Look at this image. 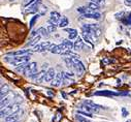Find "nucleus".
Returning a JSON list of instances; mask_svg holds the SVG:
<instances>
[{
	"label": "nucleus",
	"mask_w": 131,
	"mask_h": 122,
	"mask_svg": "<svg viewBox=\"0 0 131 122\" xmlns=\"http://www.w3.org/2000/svg\"><path fill=\"white\" fill-rule=\"evenodd\" d=\"M83 18H87V19H93V20H100L101 15L99 13H95V12H91V13H87L84 14L82 16Z\"/></svg>",
	"instance_id": "nucleus-10"
},
{
	"label": "nucleus",
	"mask_w": 131,
	"mask_h": 122,
	"mask_svg": "<svg viewBox=\"0 0 131 122\" xmlns=\"http://www.w3.org/2000/svg\"><path fill=\"white\" fill-rule=\"evenodd\" d=\"M84 104H86V105L90 106L91 108H93L95 113H98V112H99V110H102V109L107 110V108L102 107V106H100V105H97V104H95V103H93V101H91V100H85V101H84Z\"/></svg>",
	"instance_id": "nucleus-8"
},
{
	"label": "nucleus",
	"mask_w": 131,
	"mask_h": 122,
	"mask_svg": "<svg viewBox=\"0 0 131 122\" xmlns=\"http://www.w3.org/2000/svg\"><path fill=\"white\" fill-rule=\"evenodd\" d=\"M46 75H47V72H46L45 69H42V70H40L39 73H36V74H34V75H32V76L30 77V79H32L35 83H41L42 81H45Z\"/></svg>",
	"instance_id": "nucleus-6"
},
{
	"label": "nucleus",
	"mask_w": 131,
	"mask_h": 122,
	"mask_svg": "<svg viewBox=\"0 0 131 122\" xmlns=\"http://www.w3.org/2000/svg\"><path fill=\"white\" fill-rule=\"evenodd\" d=\"M122 114H123V117H127L128 116V112L126 111L125 108H122Z\"/></svg>",
	"instance_id": "nucleus-38"
},
{
	"label": "nucleus",
	"mask_w": 131,
	"mask_h": 122,
	"mask_svg": "<svg viewBox=\"0 0 131 122\" xmlns=\"http://www.w3.org/2000/svg\"><path fill=\"white\" fill-rule=\"evenodd\" d=\"M75 121L77 122H90L89 120H87L86 118H84V117H82L80 115H77L75 116Z\"/></svg>",
	"instance_id": "nucleus-29"
},
{
	"label": "nucleus",
	"mask_w": 131,
	"mask_h": 122,
	"mask_svg": "<svg viewBox=\"0 0 131 122\" xmlns=\"http://www.w3.org/2000/svg\"><path fill=\"white\" fill-rule=\"evenodd\" d=\"M124 16H125V13H124V12H121V13H118V14H116V18H117L118 20H121V21H122V20L125 18Z\"/></svg>",
	"instance_id": "nucleus-31"
},
{
	"label": "nucleus",
	"mask_w": 131,
	"mask_h": 122,
	"mask_svg": "<svg viewBox=\"0 0 131 122\" xmlns=\"http://www.w3.org/2000/svg\"><path fill=\"white\" fill-rule=\"evenodd\" d=\"M90 1H92V2H95V3H97V4L101 5V4H104L105 0H90Z\"/></svg>",
	"instance_id": "nucleus-33"
},
{
	"label": "nucleus",
	"mask_w": 131,
	"mask_h": 122,
	"mask_svg": "<svg viewBox=\"0 0 131 122\" xmlns=\"http://www.w3.org/2000/svg\"><path fill=\"white\" fill-rule=\"evenodd\" d=\"M68 24H69L68 19H67L66 17H62L61 21H60V22H59V24H58V27H60V28H65V27H66Z\"/></svg>",
	"instance_id": "nucleus-24"
},
{
	"label": "nucleus",
	"mask_w": 131,
	"mask_h": 122,
	"mask_svg": "<svg viewBox=\"0 0 131 122\" xmlns=\"http://www.w3.org/2000/svg\"><path fill=\"white\" fill-rule=\"evenodd\" d=\"M62 83H63V76H62V73H59V74H56V77L52 81L51 85L53 87H59Z\"/></svg>",
	"instance_id": "nucleus-9"
},
{
	"label": "nucleus",
	"mask_w": 131,
	"mask_h": 122,
	"mask_svg": "<svg viewBox=\"0 0 131 122\" xmlns=\"http://www.w3.org/2000/svg\"><path fill=\"white\" fill-rule=\"evenodd\" d=\"M130 86H131V82H130Z\"/></svg>",
	"instance_id": "nucleus-45"
},
{
	"label": "nucleus",
	"mask_w": 131,
	"mask_h": 122,
	"mask_svg": "<svg viewBox=\"0 0 131 122\" xmlns=\"http://www.w3.org/2000/svg\"><path fill=\"white\" fill-rule=\"evenodd\" d=\"M101 35V29L100 28H97L95 30V37H99Z\"/></svg>",
	"instance_id": "nucleus-32"
},
{
	"label": "nucleus",
	"mask_w": 131,
	"mask_h": 122,
	"mask_svg": "<svg viewBox=\"0 0 131 122\" xmlns=\"http://www.w3.org/2000/svg\"><path fill=\"white\" fill-rule=\"evenodd\" d=\"M62 44L66 47L68 50H72V49H74V43L73 42H71V39H64L63 42H62Z\"/></svg>",
	"instance_id": "nucleus-21"
},
{
	"label": "nucleus",
	"mask_w": 131,
	"mask_h": 122,
	"mask_svg": "<svg viewBox=\"0 0 131 122\" xmlns=\"http://www.w3.org/2000/svg\"><path fill=\"white\" fill-rule=\"evenodd\" d=\"M79 113H80V114H82V115H85V116H87V117H93L91 113H88V112H86V111H85V112H83V111H80Z\"/></svg>",
	"instance_id": "nucleus-35"
},
{
	"label": "nucleus",
	"mask_w": 131,
	"mask_h": 122,
	"mask_svg": "<svg viewBox=\"0 0 131 122\" xmlns=\"http://www.w3.org/2000/svg\"><path fill=\"white\" fill-rule=\"evenodd\" d=\"M20 109H21V106H20L19 104H14L13 109H12V114L19 113V112H20Z\"/></svg>",
	"instance_id": "nucleus-27"
},
{
	"label": "nucleus",
	"mask_w": 131,
	"mask_h": 122,
	"mask_svg": "<svg viewBox=\"0 0 131 122\" xmlns=\"http://www.w3.org/2000/svg\"><path fill=\"white\" fill-rule=\"evenodd\" d=\"M52 43L50 42H46V43H40V44H37L35 47H33V52H38V53H41V52H45V51H50L51 48H52Z\"/></svg>",
	"instance_id": "nucleus-2"
},
{
	"label": "nucleus",
	"mask_w": 131,
	"mask_h": 122,
	"mask_svg": "<svg viewBox=\"0 0 131 122\" xmlns=\"http://www.w3.org/2000/svg\"><path fill=\"white\" fill-rule=\"evenodd\" d=\"M16 97V94H15V92H10L8 93V94H6L5 96H3L2 98H1V109H3V108H5L6 106H8L9 104H12V101H13V99Z\"/></svg>",
	"instance_id": "nucleus-4"
},
{
	"label": "nucleus",
	"mask_w": 131,
	"mask_h": 122,
	"mask_svg": "<svg viewBox=\"0 0 131 122\" xmlns=\"http://www.w3.org/2000/svg\"><path fill=\"white\" fill-rule=\"evenodd\" d=\"M56 77V73H55V69L54 68H50L48 72H47V75L45 77V81L46 82H52Z\"/></svg>",
	"instance_id": "nucleus-12"
},
{
	"label": "nucleus",
	"mask_w": 131,
	"mask_h": 122,
	"mask_svg": "<svg viewBox=\"0 0 131 122\" xmlns=\"http://www.w3.org/2000/svg\"><path fill=\"white\" fill-rule=\"evenodd\" d=\"M62 119V114L60 113V112H58L57 114H56V116H54V122H59L60 120Z\"/></svg>",
	"instance_id": "nucleus-30"
},
{
	"label": "nucleus",
	"mask_w": 131,
	"mask_h": 122,
	"mask_svg": "<svg viewBox=\"0 0 131 122\" xmlns=\"http://www.w3.org/2000/svg\"><path fill=\"white\" fill-rule=\"evenodd\" d=\"M32 50H21V51H17V52H10L8 53L9 55L12 56H22V55H28V54H31Z\"/></svg>",
	"instance_id": "nucleus-15"
},
{
	"label": "nucleus",
	"mask_w": 131,
	"mask_h": 122,
	"mask_svg": "<svg viewBox=\"0 0 131 122\" xmlns=\"http://www.w3.org/2000/svg\"><path fill=\"white\" fill-rule=\"evenodd\" d=\"M64 62H65V64L67 65L68 68H73V62H72V60H71L70 57H68V58H64Z\"/></svg>",
	"instance_id": "nucleus-26"
},
{
	"label": "nucleus",
	"mask_w": 131,
	"mask_h": 122,
	"mask_svg": "<svg viewBox=\"0 0 131 122\" xmlns=\"http://www.w3.org/2000/svg\"><path fill=\"white\" fill-rule=\"evenodd\" d=\"M10 92V88L7 84H4V85H1V91H0V95H1V98L3 96H5L6 94H8Z\"/></svg>",
	"instance_id": "nucleus-18"
},
{
	"label": "nucleus",
	"mask_w": 131,
	"mask_h": 122,
	"mask_svg": "<svg viewBox=\"0 0 131 122\" xmlns=\"http://www.w3.org/2000/svg\"><path fill=\"white\" fill-rule=\"evenodd\" d=\"M124 4L126 6H131V0H124Z\"/></svg>",
	"instance_id": "nucleus-39"
},
{
	"label": "nucleus",
	"mask_w": 131,
	"mask_h": 122,
	"mask_svg": "<svg viewBox=\"0 0 131 122\" xmlns=\"http://www.w3.org/2000/svg\"><path fill=\"white\" fill-rule=\"evenodd\" d=\"M102 61H103V63H104L105 65H107V64H110V63L112 62V61H111L108 58H103V60H102Z\"/></svg>",
	"instance_id": "nucleus-37"
},
{
	"label": "nucleus",
	"mask_w": 131,
	"mask_h": 122,
	"mask_svg": "<svg viewBox=\"0 0 131 122\" xmlns=\"http://www.w3.org/2000/svg\"><path fill=\"white\" fill-rule=\"evenodd\" d=\"M37 31H38V34H40V35L43 36V37H49V35H50L49 30L46 29L45 27H40V28H38V29H37Z\"/></svg>",
	"instance_id": "nucleus-23"
},
{
	"label": "nucleus",
	"mask_w": 131,
	"mask_h": 122,
	"mask_svg": "<svg viewBox=\"0 0 131 122\" xmlns=\"http://www.w3.org/2000/svg\"><path fill=\"white\" fill-rule=\"evenodd\" d=\"M47 67H48V63L43 64V67H42V69H47Z\"/></svg>",
	"instance_id": "nucleus-42"
},
{
	"label": "nucleus",
	"mask_w": 131,
	"mask_h": 122,
	"mask_svg": "<svg viewBox=\"0 0 131 122\" xmlns=\"http://www.w3.org/2000/svg\"><path fill=\"white\" fill-rule=\"evenodd\" d=\"M40 38H41V35H40V34L36 35V36L33 37V38H30V39H29V43H28L26 46H27V47H35V46L38 44V42L40 40Z\"/></svg>",
	"instance_id": "nucleus-14"
},
{
	"label": "nucleus",
	"mask_w": 131,
	"mask_h": 122,
	"mask_svg": "<svg viewBox=\"0 0 131 122\" xmlns=\"http://www.w3.org/2000/svg\"><path fill=\"white\" fill-rule=\"evenodd\" d=\"M16 122H18V121H16Z\"/></svg>",
	"instance_id": "nucleus-46"
},
{
	"label": "nucleus",
	"mask_w": 131,
	"mask_h": 122,
	"mask_svg": "<svg viewBox=\"0 0 131 122\" xmlns=\"http://www.w3.org/2000/svg\"><path fill=\"white\" fill-rule=\"evenodd\" d=\"M39 18H40V15H39V14H37V15H34V17L30 20V23H29V28H30V29L33 28V26H34L35 22H36Z\"/></svg>",
	"instance_id": "nucleus-25"
},
{
	"label": "nucleus",
	"mask_w": 131,
	"mask_h": 122,
	"mask_svg": "<svg viewBox=\"0 0 131 122\" xmlns=\"http://www.w3.org/2000/svg\"><path fill=\"white\" fill-rule=\"evenodd\" d=\"M56 28H57V24H55L53 21L49 20V22H48V28H47V29L49 30V32H50V33H53V32H55Z\"/></svg>",
	"instance_id": "nucleus-22"
},
{
	"label": "nucleus",
	"mask_w": 131,
	"mask_h": 122,
	"mask_svg": "<svg viewBox=\"0 0 131 122\" xmlns=\"http://www.w3.org/2000/svg\"><path fill=\"white\" fill-rule=\"evenodd\" d=\"M28 64H29V62H26V63H23V64H20V65L16 66V72L19 73V74H24Z\"/></svg>",
	"instance_id": "nucleus-20"
},
{
	"label": "nucleus",
	"mask_w": 131,
	"mask_h": 122,
	"mask_svg": "<svg viewBox=\"0 0 131 122\" xmlns=\"http://www.w3.org/2000/svg\"><path fill=\"white\" fill-rule=\"evenodd\" d=\"M10 1H15V0H10Z\"/></svg>",
	"instance_id": "nucleus-44"
},
{
	"label": "nucleus",
	"mask_w": 131,
	"mask_h": 122,
	"mask_svg": "<svg viewBox=\"0 0 131 122\" xmlns=\"http://www.w3.org/2000/svg\"><path fill=\"white\" fill-rule=\"evenodd\" d=\"M61 95L63 96V98H64V99H67V95H66V93L63 92V91H61Z\"/></svg>",
	"instance_id": "nucleus-40"
},
{
	"label": "nucleus",
	"mask_w": 131,
	"mask_h": 122,
	"mask_svg": "<svg viewBox=\"0 0 131 122\" xmlns=\"http://www.w3.org/2000/svg\"><path fill=\"white\" fill-rule=\"evenodd\" d=\"M87 7L91 11V12H96V11H99L100 9V5L99 4H97L95 2H92L90 1L88 4H87Z\"/></svg>",
	"instance_id": "nucleus-19"
},
{
	"label": "nucleus",
	"mask_w": 131,
	"mask_h": 122,
	"mask_svg": "<svg viewBox=\"0 0 131 122\" xmlns=\"http://www.w3.org/2000/svg\"><path fill=\"white\" fill-rule=\"evenodd\" d=\"M19 113H16V114H10L8 116H6L4 118V121L5 122H16L19 120Z\"/></svg>",
	"instance_id": "nucleus-17"
},
{
	"label": "nucleus",
	"mask_w": 131,
	"mask_h": 122,
	"mask_svg": "<svg viewBox=\"0 0 131 122\" xmlns=\"http://www.w3.org/2000/svg\"><path fill=\"white\" fill-rule=\"evenodd\" d=\"M37 1V0H29V1L25 4V7H28V6H31L32 4H33V3H35Z\"/></svg>",
	"instance_id": "nucleus-34"
},
{
	"label": "nucleus",
	"mask_w": 131,
	"mask_h": 122,
	"mask_svg": "<svg viewBox=\"0 0 131 122\" xmlns=\"http://www.w3.org/2000/svg\"><path fill=\"white\" fill-rule=\"evenodd\" d=\"M127 122H131V121H130V120H129V121H127Z\"/></svg>",
	"instance_id": "nucleus-43"
},
{
	"label": "nucleus",
	"mask_w": 131,
	"mask_h": 122,
	"mask_svg": "<svg viewBox=\"0 0 131 122\" xmlns=\"http://www.w3.org/2000/svg\"><path fill=\"white\" fill-rule=\"evenodd\" d=\"M31 58V54L28 55H22V56H13V61H12V64L15 66H18L20 64L29 62V60Z\"/></svg>",
	"instance_id": "nucleus-1"
},
{
	"label": "nucleus",
	"mask_w": 131,
	"mask_h": 122,
	"mask_svg": "<svg viewBox=\"0 0 131 122\" xmlns=\"http://www.w3.org/2000/svg\"><path fill=\"white\" fill-rule=\"evenodd\" d=\"M50 16H51V17H50V20L53 21L55 24H59V22H60L61 19H62L61 15H60L58 12H51Z\"/></svg>",
	"instance_id": "nucleus-11"
},
{
	"label": "nucleus",
	"mask_w": 131,
	"mask_h": 122,
	"mask_svg": "<svg viewBox=\"0 0 131 122\" xmlns=\"http://www.w3.org/2000/svg\"><path fill=\"white\" fill-rule=\"evenodd\" d=\"M65 31L68 32V38L69 39H74V38H78V31L75 29H72V28H66Z\"/></svg>",
	"instance_id": "nucleus-13"
},
{
	"label": "nucleus",
	"mask_w": 131,
	"mask_h": 122,
	"mask_svg": "<svg viewBox=\"0 0 131 122\" xmlns=\"http://www.w3.org/2000/svg\"><path fill=\"white\" fill-rule=\"evenodd\" d=\"M84 49V42H83V39H82V37H78L77 38V40H75V43H74V50L75 51H81V50H83Z\"/></svg>",
	"instance_id": "nucleus-16"
},
{
	"label": "nucleus",
	"mask_w": 131,
	"mask_h": 122,
	"mask_svg": "<svg viewBox=\"0 0 131 122\" xmlns=\"http://www.w3.org/2000/svg\"><path fill=\"white\" fill-rule=\"evenodd\" d=\"M94 95H96V96H108V97H112V96H118V95H120V93L114 92V91H110V90H101V91H96V92H94Z\"/></svg>",
	"instance_id": "nucleus-7"
},
{
	"label": "nucleus",
	"mask_w": 131,
	"mask_h": 122,
	"mask_svg": "<svg viewBox=\"0 0 131 122\" xmlns=\"http://www.w3.org/2000/svg\"><path fill=\"white\" fill-rule=\"evenodd\" d=\"M36 73H37V63L36 62H29L28 66L26 67V70H25L24 75L30 78L32 75H34Z\"/></svg>",
	"instance_id": "nucleus-3"
},
{
	"label": "nucleus",
	"mask_w": 131,
	"mask_h": 122,
	"mask_svg": "<svg viewBox=\"0 0 131 122\" xmlns=\"http://www.w3.org/2000/svg\"><path fill=\"white\" fill-rule=\"evenodd\" d=\"M122 22H123L125 25H131V13H130L127 17H125V18L122 20Z\"/></svg>",
	"instance_id": "nucleus-28"
},
{
	"label": "nucleus",
	"mask_w": 131,
	"mask_h": 122,
	"mask_svg": "<svg viewBox=\"0 0 131 122\" xmlns=\"http://www.w3.org/2000/svg\"><path fill=\"white\" fill-rule=\"evenodd\" d=\"M40 9H41V12H40V14H39L40 16H43V15L47 13V11H48V9H47V6H42Z\"/></svg>",
	"instance_id": "nucleus-36"
},
{
	"label": "nucleus",
	"mask_w": 131,
	"mask_h": 122,
	"mask_svg": "<svg viewBox=\"0 0 131 122\" xmlns=\"http://www.w3.org/2000/svg\"><path fill=\"white\" fill-rule=\"evenodd\" d=\"M48 94H49V95H54V93L52 92V91H50V90L48 91Z\"/></svg>",
	"instance_id": "nucleus-41"
},
{
	"label": "nucleus",
	"mask_w": 131,
	"mask_h": 122,
	"mask_svg": "<svg viewBox=\"0 0 131 122\" xmlns=\"http://www.w3.org/2000/svg\"><path fill=\"white\" fill-rule=\"evenodd\" d=\"M66 51H68V49L65 47L63 44H61V45H53L51 50H50V52L53 53V54H61V55L63 53H65Z\"/></svg>",
	"instance_id": "nucleus-5"
}]
</instances>
